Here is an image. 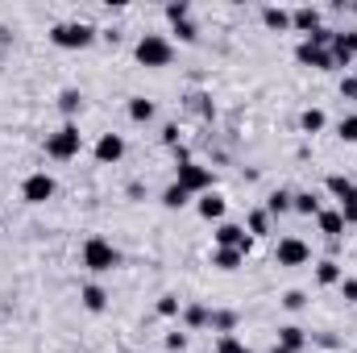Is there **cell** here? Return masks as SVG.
Returning a JSON list of instances; mask_svg holds the SVG:
<instances>
[{
  "label": "cell",
  "instance_id": "4fadbf2b",
  "mask_svg": "<svg viewBox=\"0 0 357 353\" xmlns=\"http://www.w3.org/2000/svg\"><path fill=\"white\" fill-rule=\"evenodd\" d=\"M316 225H320V233H324L328 241H341V237H345V229H349V225H345V216H341L337 208H320Z\"/></svg>",
  "mask_w": 357,
  "mask_h": 353
},
{
  "label": "cell",
  "instance_id": "74e56055",
  "mask_svg": "<svg viewBox=\"0 0 357 353\" xmlns=\"http://www.w3.org/2000/svg\"><path fill=\"white\" fill-rule=\"evenodd\" d=\"M191 104H195V112H199V117H212V112H216L208 96H191Z\"/></svg>",
  "mask_w": 357,
  "mask_h": 353
},
{
  "label": "cell",
  "instance_id": "8d00e7d4",
  "mask_svg": "<svg viewBox=\"0 0 357 353\" xmlns=\"http://www.w3.org/2000/svg\"><path fill=\"white\" fill-rule=\"evenodd\" d=\"M167 350L183 353V350H187V333H178V329H175V333H167Z\"/></svg>",
  "mask_w": 357,
  "mask_h": 353
},
{
  "label": "cell",
  "instance_id": "30bf717a",
  "mask_svg": "<svg viewBox=\"0 0 357 353\" xmlns=\"http://www.w3.org/2000/svg\"><path fill=\"white\" fill-rule=\"evenodd\" d=\"M320 25H324V13H320L316 4H299V8L291 13V29H299L303 38H312Z\"/></svg>",
  "mask_w": 357,
  "mask_h": 353
},
{
  "label": "cell",
  "instance_id": "2e32d148",
  "mask_svg": "<svg viewBox=\"0 0 357 353\" xmlns=\"http://www.w3.org/2000/svg\"><path fill=\"white\" fill-rule=\"evenodd\" d=\"M341 278H345V270H341L337 258H324V262L316 266V283L320 287H341Z\"/></svg>",
  "mask_w": 357,
  "mask_h": 353
},
{
  "label": "cell",
  "instance_id": "7c38bea8",
  "mask_svg": "<svg viewBox=\"0 0 357 353\" xmlns=\"http://www.w3.org/2000/svg\"><path fill=\"white\" fill-rule=\"evenodd\" d=\"M225 208H229V200H225L220 191H204V195L195 200V212H199L204 220H225Z\"/></svg>",
  "mask_w": 357,
  "mask_h": 353
},
{
  "label": "cell",
  "instance_id": "f546056e",
  "mask_svg": "<svg viewBox=\"0 0 357 353\" xmlns=\"http://www.w3.org/2000/svg\"><path fill=\"white\" fill-rule=\"evenodd\" d=\"M216 353H254V350H245V345L229 333V337H216Z\"/></svg>",
  "mask_w": 357,
  "mask_h": 353
},
{
  "label": "cell",
  "instance_id": "52a82bcc",
  "mask_svg": "<svg viewBox=\"0 0 357 353\" xmlns=\"http://www.w3.org/2000/svg\"><path fill=\"white\" fill-rule=\"evenodd\" d=\"M274 262L278 266H307L312 262V246L303 237H278L274 246Z\"/></svg>",
  "mask_w": 357,
  "mask_h": 353
},
{
  "label": "cell",
  "instance_id": "ab89813d",
  "mask_svg": "<svg viewBox=\"0 0 357 353\" xmlns=\"http://www.w3.org/2000/svg\"><path fill=\"white\" fill-rule=\"evenodd\" d=\"M341 96H345V100H357V80H354V75H345V80H341Z\"/></svg>",
  "mask_w": 357,
  "mask_h": 353
},
{
  "label": "cell",
  "instance_id": "836d02e7",
  "mask_svg": "<svg viewBox=\"0 0 357 353\" xmlns=\"http://www.w3.org/2000/svg\"><path fill=\"white\" fill-rule=\"evenodd\" d=\"M333 38H337V29H328V25H320V29H316V33H312L307 42H312V46H324V50H328V46H333Z\"/></svg>",
  "mask_w": 357,
  "mask_h": 353
},
{
  "label": "cell",
  "instance_id": "9c48e42d",
  "mask_svg": "<svg viewBox=\"0 0 357 353\" xmlns=\"http://www.w3.org/2000/svg\"><path fill=\"white\" fill-rule=\"evenodd\" d=\"M295 59H299L303 67H316V71H333V67H337V63H333V54H328L324 46H312L307 38L295 46Z\"/></svg>",
  "mask_w": 357,
  "mask_h": 353
},
{
  "label": "cell",
  "instance_id": "ba28073f",
  "mask_svg": "<svg viewBox=\"0 0 357 353\" xmlns=\"http://www.w3.org/2000/svg\"><path fill=\"white\" fill-rule=\"evenodd\" d=\"M216 250H241V254L250 258V250H254V237H250L241 225H229V220H220V225H216Z\"/></svg>",
  "mask_w": 357,
  "mask_h": 353
},
{
  "label": "cell",
  "instance_id": "7402d4cb",
  "mask_svg": "<svg viewBox=\"0 0 357 353\" xmlns=\"http://www.w3.org/2000/svg\"><path fill=\"white\" fill-rule=\"evenodd\" d=\"M178 316H183V324H187V329H204V324L212 320V312H208L204 303H187V308H183Z\"/></svg>",
  "mask_w": 357,
  "mask_h": 353
},
{
  "label": "cell",
  "instance_id": "8fae6325",
  "mask_svg": "<svg viewBox=\"0 0 357 353\" xmlns=\"http://www.w3.org/2000/svg\"><path fill=\"white\" fill-rule=\"evenodd\" d=\"M91 154H96V163H104V167H108V163H121V158H125V137H121V133H100V142H96Z\"/></svg>",
  "mask_w": 357,
  "mask_h": 353
},
{
  "label": "cell",
  "instance_id": "603a6c76",
  "mask_svg": "<svg viewBox=\"0 0 357 353\" xmlns=\"http://www.w3.org/2000/svg\"><path fill=\"white\" fill-rule=\"evenodd\" d=\"M262 21H266V29H278V33L291 29V13L278 8V4H266V8H262Z\"/></svg>",
  "mask_w": 357,
  "mask_h": 353
},
{
  "label": "cell",
  "instance_id": "f35d334b",
  "mask_svg": "<svg viewBox=\"0 0 357 353\" xmlns=\"http://www.w3.org/2000/svg\"><path fill=\"white\" fill-rule=\"evenodd\" d=\"M341 295H345L349 303H357V278H341Z\"/></svg>",
  "mask_w": 357,
  "mask_h": 353
},
{
  "label": "cell",
  "instance_id": "44dd1931",
  "mask_svg": "<svg viewBox=\"0 0 357 353\" xmlns=\"http://www.w3.org/2000/svg\"><path fill=\"white\" fill-rule=\"evenodd\" d=\"M59 112L63 117H79L84 112V91H75V88L59 91Z\"/></svg>",
  "mask_w": 357,
  "mask_h": 353
},
{
  "label": "cell",
  "instance_id": "7a4b0ae2",
  "mask_svg": "<svg viewBox=\"0 0 357 353\" xmlns=\"http://www.w3.org/2000/svg\"><path fill=\"white\" fill-rule=\"evenodd\" d=\"M96 25H88V21H59L54 29H50V42L59 46V50H84V46H91L96 42Z\"/></svg>",
  "mask_w": 357,
  "mask_h": 353
},
{
  "label": "cell",
  "instance_id": "ac0fdd59",
  "mask_svg": "<svg viewBox=\"0 0 357 353\" xmlns=\"http://www.w3.org/2000/svg\"><path fill=\"white\" fill-rule=\"evenodd\" d=\"M212 333H220V337H229V333H237V312H229V308H212Z\"/></svg>",
  "mask_w": 357,
  "mask_h": 353
},
{
  "label": "cell",
  "instance_id": "6da1fadb",
  "mask_svg": "<svg viewBox=\"0 0 357 353\" xmlns=\"http://www.w3.org/2000/svg\"><path fill=\"white\" fill-rule=\"evenodd\" d=\"M79 150H84V133H79L75 121H67L63 129L46 133V154H50L54 163H71V158H79Z\"/></svg>",
  "mask_w": 357,
  "mask_h": 353
},
{
  "label": "cell",
  "instance_id": "5b68a950",
  "mask_svg": "<svg viewBox=\"0 0 357 353\" xmlns=\"http://www.w3.org/2000/svg\"><path fill=\"white\" fill-rule=\"evenodd\" d=\"M175 183L183 191H191V195H204V191H212V167H204V163H183L175 167Z\"/></svg>",
  "mask_w": 357,
  "mask_h": 353
},
{
  "label": "cell",
  "instance_id": "83f0119b",
  "mask_svg": "<svg viewBox=\"0 0 357 353\" xmlns=\"http://www.w3.org/2000/svg\"><path fill=\"white\" fill-rule=\"evenodd\" d=\"M328 191H333L337 200H345V195H354L357 191V183L349 175H328Z\"/></svg>",
  "mask_w": 357,
  "mask_h": 353
},
{
  "label": "cell",
  "instance_id": "4316f807",
  "mask_svg": "<svg viewBox=\"0 0 357 353\" xmlns=\"http://www.w3.org/2000/svg\"><path fill=\"white\" fill-rule=\"evenodd\" d=\"M162 204H167V208L175 212V208H183V204H191V191H183L178 183H171V187L162 191Z\"/></svg>",
  "mask_w": 357,
  "mask_h": 353
},
{
  "label": "cell",
  "instance_id": "b9f144b4",
  "mask_svg": "<svg viewBox=\"0 0 357 353\" xmlns=\"http://www.w3.org/2000/svg\"><path fill=\"white\" fill-rule=\"evenodd\" d=\"M274 353H287V350H278V345H274Z\"/></svg>",
  "mask_w": 357,
  "mask_h": 353
},
{
  "label": "cell",
  "instance_id": "7bdbcfd3",
  "mask_svg": "<svg viewBox=\"0 0 357 353\" xmlns=\"http://www.w3.org/2000/svg\"><path fill=\"white\" fill-rule=\"evenodd\" d=\"M354 80H357V67H354Z\"/></svg>",
  "mask_w": 357,
  "mask_h": 353
},
{
  "label": "cell",
  "instance_id": "e575fe53",
  "mask_svg": "<svg viewBox=\"0 0 357 353\" xmlns=\"http://www.w3.org/2000/svg\"><path fill=\"white\" fill-rule=\"evenodd\" d=\"M303 303H307L303 291H287V295H282V308H287V312H303Z\"/></svg>",
  "mask_w": 357,
  "mask_h": 353
},
{
  "label": "cell",
  "instance_id": "1f68e13d",
  "mask_svg": "<svg viewBox=\"0 0 357 353\" xmlns=\"http://www.w3.org/2000/svg\"><path fill=\"white\" fill-rule=\"evenodd\" d=\"M178 312H183L178 295H162V299H158V316H167V320H171V316H178Z\"/></svg>",
  "mask_w": 357,
  "mask_h": 353
},
{
  "label": "cell",
  "instance_id": "d4e9b609",
  "mask_svg": "<svg viewBox=\"0 0 357 353\" xmlns=\"http://www.w3.org/2000/svg\"><path fill=\"white\" fill-rule=\"evenodd\" d=\"M241 262H245L241 250H216V254H212V266H220V270H237Z\"/></svg>",
  "mask_w": 357,
  "mask_h": 353
},
{
  "label": "cell",
  "instance_id": "4dcf8cb0",
  "mask_svg": "<svg viewBox=\"0 0 357 353\" xmlns=\"http://www.w3.org/2000/svg\"><path fill=\"white\" fill-rule=\"evenodd\" d=\"M167 17H171V25H175V21H187V17H191V4H187V0H171V4H167Z\"/></svg>",
  "mask_w": 357,
  "mask_h": 353
},
{
  "label": "cell",
  "instance_id": "60d3db41",
  "mask_svg": "<svg viewBox=\"0 0 357 353\" xmlns=\"http://www.w3.org/2000/svg\"><path fill=\"white\" fill-rule=\"evenodd\" d=\"M162 146H171V150L178 146V125H167V129H162Z\"/></svg>",
  "mask_w": 357,
  "mask_h": 353
},
{
  "label": "cell",
  "instance_id": "f1b7e54d",
  "mask_svg": "<svg viewBox=\"0 0 357 353\" xmlns=\"http://www.w3.org/2000/svg\"><path fill=\"white\" fill-rule=\"evenodd\" d=\"M337 137H341V142H349V146H357V112L341 117V125H337Z\"/></svg>",
  "mask_w": 357,
  "mask_h": 353
},
{
  "label": "cell",
  "instance_id": "484cf974",
  "mask_svg": "<svg viewBox=\"0 0 357 353\" xmlns=\"http://www.w3.org/2000/svg\"><path fill=\"white\" fill-rule=\"evenodd\" d=\"M270 233V212L266 208H254L250 212V237H266Z\"/></svg>",
  "mask_w": 357,
  "mask_h": 353
},
{
  "label": "cell",
  "instance_id": "3957f363",
  "mask_svg": "<svg viewBox=\"0 0 357 353\" xmlns=\"http://www.w3.org/2000/svg\"><path fill=\"white\" fill-rule=\"evenodd\" d=\"M133 54H137L142 67H171L175 46H171V38H162V33H142L137 46H133Z\"/></svg>",
  "mask_w": 357,
  "mask_h": 353
},
{
  "label": "cell",
  "instance_id": "d6a6232c",
  "mask_svg": "<svg viewBox=\"0 0 357 353\" xmlns=\"http://www.w3.org/2000/svg\"><path fill=\"white\" fill-rule=\"evenodd\" d=\"M337 212L345 216V225H357V191H354V195H345V200H341V208H337Z\"/></svg>",
  "mask_w": 357,
  "mask_h": 353
},
{
  "label": "cell",
  "instance_id": "cb8c5ba5",
  "mask_svg": "<svg viewBox=\"0 0 357 353\" xmlns=\"http://www.w3.org/2000/svg\"><path fill=\"white\" fill-rule=\"evenodd\" d=\"M324 125H328L324 108H303V117H299V129H303V133H320Z\"/></svg>",
  "mask_w": 357,
  "mask_h": 353
},
{
  "label": "cell",
  "instance_id": "e0dca14e",
  "mask_svg": "<svg viewBox=\"0 0 357 353\" xmlns=\"http://www.w3.org/2000/svg\"><path fill=\"white\" fill-rule=\"evenodd\" d=\"M129 121L150 125V121H154V100H146V96H129Z\"/></svg>",
  "mask_w": 357,
  "mask_h": 353
},
{
  "label": "cell",
  "instance_id": "ffe728a7",
  "mask_svg": "<svg viewBox=\"0 0 357 353\" xmlns=\"http://www.w3.org/2000/svg\"><path fill=\"white\" fill-rule=\"evenodd\" d=\"M320 208H324V204H320L316 191H295V208H291V212H299V216H320Z\"/></svg>",
  "mask_w": 357,
  "mask_h": 353
},
{
  "label": "cell",
  "instance_id": "d590c367",
  "mask_svg": "<svg viewBox=\"0 0 357 353\" xmlns=\"http://www.w3.org/2000/svg\"><path fill=\"white\" fill-rule=\"evenodd\" d=\"M175 33H178V42H195V38H199V29L191 25V17H187V21H175Z\"/></svg>",
  "mask_w": 357,
  "mask_h": 353
},
{
  "label": "cell",
  "instance_id": "d6986e66",
  "mask_svg": "<svg viewBox=\"0 0 357 353\" xmlns=\"http://www.w3.org/2000/svg\"><path fill=\"white\" fill-rule=\"evenodd\" d=\"M291 208H295V191H287V187L270 191V200H266V212H270V216H282V212H291Z\"/></svg>",
  "mask_w": 357,
  "mask_h": 353
},
{
  "label": "cell",
  "instance_id": "5bb4252c",
  "mask_svg": "<svg viewBox=\"0 0 357 353\" xmlns=\"http://www.w3.org/2000/svg\"><path fill=\"white\" fill-rule=\"evenodd\" d=\"M303 345H307V333H303L299 324H282V329H278V350L303 353Z\"/></svg>",
  "mask_w": 357,
  "mask_h": 353
},
{
  "label": "cell",
  "instance_id": "8992f818",
  "mask_svg": "<svg viewBox=\"0 0 357 353\" xmlns=\"http://www.w3.org/2000/svg\"><path fill=\"white\" fill-rule=\"evenodd\" d=\"M54 191H59V183H54V175H46V171H33V175H25V183H21V200L25 204H46V200H54Z\"/></svg>",
  "mask_w": 357,
  "mask_h": 353
},
{
  "label": "cell",
  "instance_id": "277c9868",
  "mask_svg": "<svg viewBox=\"0 0 357 353\" xmlns=\"http://www.w3.org/2000/svg\"><path fill=\"white\" fill-rule=\"evenodd\" d=\"M79 258H84V266H88L91 274H108V270H116V266H121L116 246H112V241H104V237H88V241H84V250H79Z\"/></svg>",
  "mask_w": 357,
  "mask_h": 353
},
{
  "label": "cell",
  "instance_id": "9a60e30c",
  "mask_svg": "<svg viewBox=\"0 0 357 353\" xmlns=\"http://www.w3.org/2000/svg\"><path fill=\"white\" fill-rule=\"evenodd\" d=\"M79 303H84V308H88L91 316H100V312H104V308H108V291H104V287H100V283H88V287H84V291H79Z\"/></svg>",
  "mask_w": 357,
  "mask_h": 353
}]
</instances>
